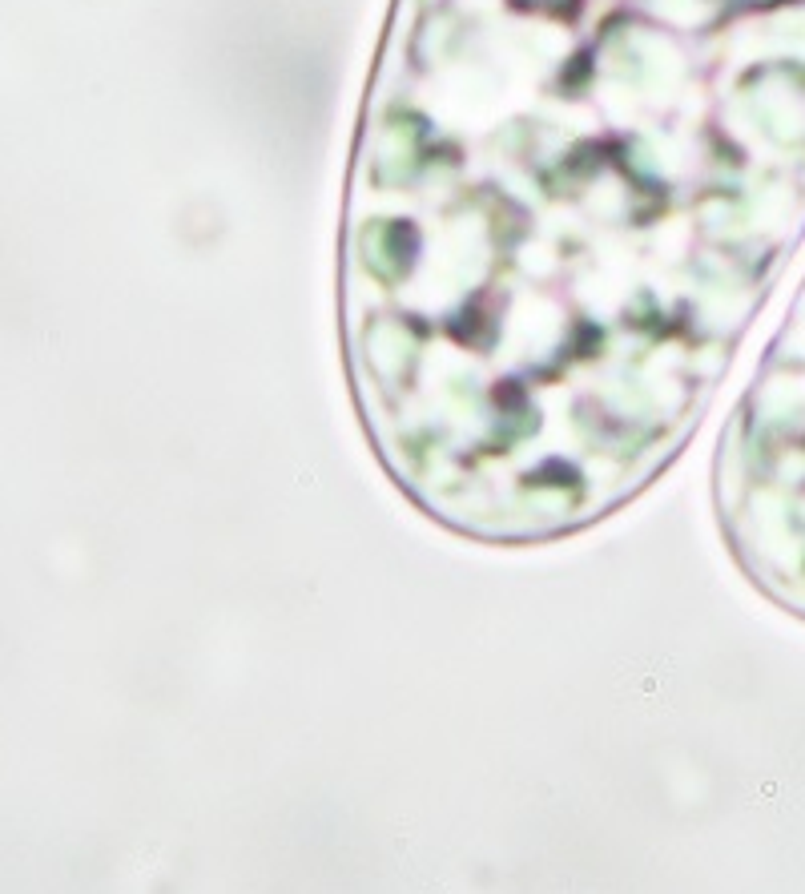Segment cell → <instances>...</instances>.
<instances>
[{
	"mask_svg": "<svg viewBox=\"0 0 805 894\" xmlns=\"http://www.w3.org/2000/svg\"><path fill=\"white\" fill-rule=\"evenodd\" d=\"M709 492L741 576L805 621V278L721 427Z\"/></svg>",
	"mask_w": 805,
	"mask_h": 894,
	"instance_id": "obj_2",
	"label": "cell"
},
{
	"mask_svg": "<svg viewBox=\"0 0 805 894\" xmlns=\"http://www.w3.org/2000/svg\"><path fill=\"white\" fill-rule=\"evenodd\" d=\"M805 242V0H391L339 206L355 419L443 532L649 492Z\"/></svg>",
	"mask_w": 805,
	"mask_h": 894,
	"instance_id": "obj_1",
	"label": "cell"
}]
</instances>
